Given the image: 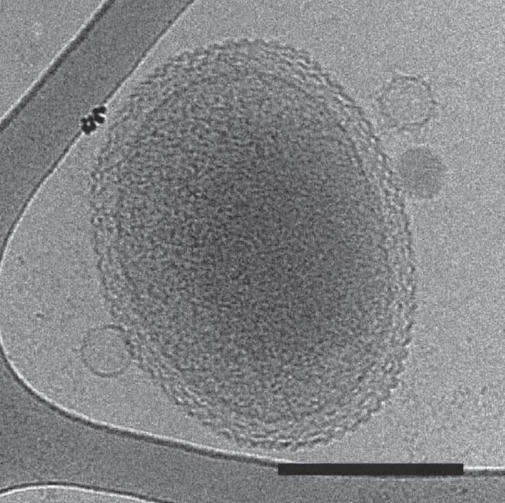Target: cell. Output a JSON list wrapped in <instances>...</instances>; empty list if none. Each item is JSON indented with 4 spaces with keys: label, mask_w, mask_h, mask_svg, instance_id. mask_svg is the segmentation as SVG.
Wrapping results in <instances>:
<instances>
[{
    "label": "cell",
    "mask_w": 505,
    "mask_h": 503,
    "mask_svg": "<svg viewBox=\"0 0 505 503\" xmlns=\"http://www.w3.org/2000/svg\"><path fill=\"white\" fill-rule=\"evenodd\" d=\"M402 86L401 87L399 83V121L418 122L422 115L424 117L429 112L428 92L422 86L411 81H408V87L404 86V83Z\"/></svg>",
    "instance_id": "2"
},
{
    "label": "cell",
    "mask_w": 505,
    "mask_h": 503,
    "mask_svg": "<svg viewBox=\"0 0 505 503\" xmlns=\"http://www.w3.org/2000/svg\"><path fill=\"white\" fill-rule=\"evenodd\" d=\"M444 173L439 159L423 149L406 153L399 166L402 185L408 193L415 197L434 196L443 183Z\"/></svg>",
    "instance_id": "1"
}]
</instances>
